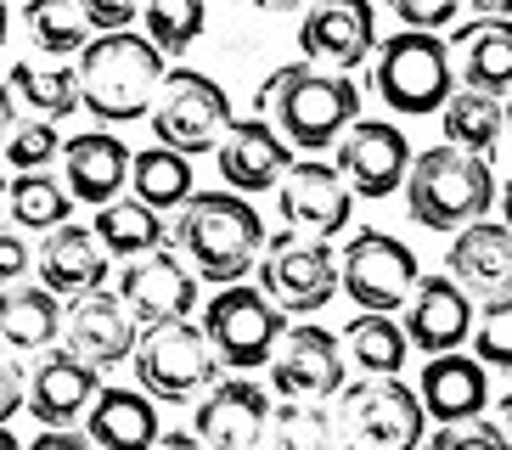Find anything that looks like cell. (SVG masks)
Returning a JSON list of instances; mask_svg holds the SVG:
<instances>
[{
  "mask_svg": "<svg viewBox=\"0 0 512 450\" xmlns=\"http://www.w3.org/2000/svg\"><path fill=\"white\" fill-rule=\"evenodd\" d=\"M169 248L192 265V276H203L214 287H231V282L254 276V259L265 248V220L237 192H192L175 209Z\"/></svg>",
  "mask_w": 512,
  "mask_h": 450,
  "instance_id": "obj_1",
  "label": "cell"
},
{
  "mask_svg": "<svg viewBox=\"0 0 512 450\" xmlns=\"http://www.w3.org/2000/svg\"><path fill=\"white\" fill-rule=\"evenodd\" d=\"M254 113L271 119V130L293 152H321L361 119V90H355L349 74H327V68H310V62H287V68H276L259 85Z\"/></svg>",
  "mask_w": 512,
  "mask_h": 450,
  "instance_id": "obj_2",
  "label": "cell"
},
{
  "mask_svg": "<svg viewBox=\"0 0 512 450\" xmlns=\"http://www.w3.org/2000/svg\"><path fill=\"white\" fill-rule=\"evenodd\" d=\"M164 85V51H152L147 34L113 29L85 40L79 51V107L96 124H130L152 107Z\"/></svg>",
  "mask_w": 512,
  "mask_h": 450,
  "instance_id": "obj_3",
  "label": "cell"
},
{
  "mask_svg": "<svg viewBox=\"0 0 512 450\" xmlns=\"http://www.w3.org/2000/svg\"><path fill=\"white\" fill-rule=\"evenodd\" d=\"M406 209L428 231H462L467 220H484L501 197L490 158H473L462 147H428L406 169Z\"/></svg>",
  "mask_w": 512,
  "mask_h": 450,
  "instance_id": "obj_4",
  "label": "cell"
},
{
  "mask_svg": "<svg viewBox=\"0 0 512 450\" xmlns=\"http://www.w3.org/2000/svg\"><path fill=\"white\" fill-rule=\"evenodd\" d=\"M332 434L344 439V450H417L428 417L417 389H406L400 377H361L332 394Z\"/></svg>",
  "mask_w": 512,
  "mask_h": 450,
  "instance_id": "obj_5",
  "label": "cell"
},
{
  "mask_svg": "<svg viewBox=\"0 0 512 450\" xmlns=\"http://www.w3.org/2000/svg\"><path fill=\"white\" fill-rule=\"evenodd\" d=\"M372 90L400 119H428V113H439L445 96L456 90L451 57H445L439 34L394 29L389 40H377L372 45Z\"/></svg>",
  "mask_w": 512,
  "mask_h": 450,
  "instance_id": "obj_6",
  "label": "cell"
},
{
  "mask_svg": "<svg viewBox=\"0 0 512 450\" xmlns=\"http://www.w3.org/2000/svg\"><path fill=\"white\" fill-rule=\"evenodd\" d=\"M152 135L164 152H181V158H203V152L220 147V135L231 130V90L214 74H197V68H164V85L147 107Z\"/></svg>",
  "mask_w": 512,
  "mask_h": 450,
  "instance_id": "obj_7",
  "label": "cell"
},
{
  "mask_svg": "<svg viewBox=\"0 0 512 450\" xmlns=\"http://www.w3.org/2000/svg\"><path fill=\"white\" fill-rule=\"evenodd\" d=\"M130 366H136L141 394H152L158 405H186L220 377V360H214V349H209V338H203L197 321L141 327L136 349H130Z\"/></svg>",
  "mask_w": 512,
  "mask_h": 450,
  "instance_id": "obj_8",
  "label": "cell"
},
{
  "mask_svg": "<svg viewBox=\"0 0 512 450\" xmlns=\"http://www.w3.org/2000/svg\"><path fill=\"white\" fill-rule=\"evenodd\" d=\"M254 270H259V293L282 315H316L338 293V254L321 237L265 231V248H259Z\"/></svg>",
  "mask_w": 512,
  "mask_h": 450,
  "instance_id": "obj_9",
  "label": "cell"
},
{
  "mask_svg": "<svg viewBox=\"0 0 512 450\" xmlns=\"http://www.w3.org/2000/svg\"><path fill=\"white\" fill-rule=\"evenodd\" d=\"M282 327H287V315L248 282L220 287L209 299V310H203V338H209L214 360L226 372H259L271 360Z\"/></svg>",
  "mask_w": 512,
  "mask_h": 450,
  "instance_id": "obj_10",
  "label": "cell"
},
{
  "mask_svg": "<svg viewBox=\"0 0 512 450\" xmlns=\"http://www.w3.org/2000/svg\"><path fill=\"white\" fill-rule=\"evenodd\" d=\"M417 276H422L417 254H411L400 237H389V231L361 225V231H349L344 248H338V287H344L361 310L394 315L400 304L411 299Z\"/></svg>",
  "mask_w": 512,
  "mask_h": 450,
  "instance_id": "obj_11",
  "label": "cell"
},
{
  "mask_svg": "<svg viewBox=\"0 0 512 450\" xmlns=\"http://www.w3.org/2000/svg\"><path fill=\"white\" fill-rule=\"evenodd\" d=\"M299 45L310 68L355 74L361 62H372V45H377L372 0H310V12L299 23Z\"/></svg>",
  "mask_w": 512,
  "mask_h": 450,
  "instance_id": "obj_12",
  "label": "cell"
},
{
  "mask_svg": "<svg viewBox=\"0 0 512 450\" xmlns=\"http://www.w3.org/2000/svg\"><path fill=\"white\" fill-rule=\"evenodd\" d=\"M332 147H338L332 169L349 186V197H394V186L411 169V141L389 119H355Z\"/></svg>",
  "mask_w": 512,
  "mask_h": 450,
  "instance_id": "obj_13",
  "label": "cell"
},
{
  "mask_svg": "<svg viewBox=\"0 0 512 450\" xmlns=\"http://www.w3.org/2000/svg\"><path fill=\"white\" fill-rule=\"evenodd\" d=\"M265 366H271V389L282 400H332V394L344 389V349L316 321L282 327V338H276Z\"/></svg>",
  "mask_w": 512,
  "mask_h": 450,
  "instance_id": "obj_14",
  "label": "cell"
},
{
  "mask_svg": "<svg viewBox=\"0 0 512 450\" xmlns=\"http://www.w3.org/2000/svg\"><path fill=\"white\" fill-rule=\"evenodd\" d=\"M119 304L130 310L136 327H158V321H186L197 304V276L175 248H152L141 259H124L119 276Z\"/></svg>",
  "mask_w": 512,
  "mask_h": 450,
  "instance_id": "obj_15",
  "label": "cell"
},
{
  "mask_svg": "<svg viewBox=\"0 0 512 450\" xmlns=\"http://www.w3.org/2000/svg\"><path fill=\"white\" fill-rule=\"evenodd\" d=\"M265 417H271V394L259 389L248 372L214 377L209 389L197 394L192 434H197V445H203V450H259Z\"/></svg>",
  "mask_w": 512,
  "mask_h": 450,
  "instance_id": "obj_16",
  "label": "cell"
},
{
  "mask_svg": "<svg viewBox=\"0 0 512 450\" xmlns=\"http://www.w3.org/2000/svg\"><path fill=\"white\" fill-rule=\"evenodd\" d=\"M282 186V220L287 231H299V237H344L349 231V209H355V197L349 186L338 180V169L321 164V158H293L287 175L276 180Z\"/></svg>",
  "mask_w": 512,
  "mask_h": 450,
  "instance_id": "obj_17",
  "label": "cell"
},
{
  "mask_svg": "<svg viewBox=\"0 0 512 450\" xmlns=\"http://www.w3.org/2000/svg\"><path fill=\"white\" fill-rule=\"evenodd\" d=\"M136 321H130V310L119 304V293H107V287H96V293H74V299L62 304V349L74 360H85V366H119V360H130V349H136Z\"/></svg>",
  "mask_w": 512,
  "mask_h": 450,
  "instance_id": "obj_18",
  "label": "cell"
},
{
  "mask_svg": "<svg viewBox=\"0 0 512 450\" xmlns=\"http://www.w3.org/2000/svg\"><path fill=\"white\" fill-rule=\"evenodd\" d=\"M214 164H220L226 192L254 197V192H271L276 180L287 175V164H293V147H287L282 135L271 130V119L248 113V119H231V130L220 135Z\"/></svg>",
  "mask_w": 512,
  "mask_h": 450,
  "instance_id": "obj_19",
  "label": "cell"
},
{
  "mask_svg": "<svg viewBox=\"0 0 512 450\" xmlns=\"http://www.w3.org/2000/svg\"><path fill=\"white\" fill-rule=\"evenodd\" d=\"M96 389H102V372L74 360L68 349H46L34 360V372L23 377V411L46 422V428H79L85 411H91Z\"/></svg>",
  "mask_w": 512,
  "mask_h": 450,
  "instance_id": "obj_20",
  "label": "cell"
},
{
  "mask_svg": "<svg viewBox=\"0 0 512 450\" xmlns=\"http://www.w3.org/2000/svg\"><path fill=\"white\" fill-rule=\"evenodd\" d=\"M406 344L422 355H445V349H462L467 332H473V299L445 276V270H428L417 276L406 299Z\"/></svg>",
  "mask_w": 512,
  "mask_h": 450,
  "instance_id": "obj_21",
  "label": "cell"
},
{
  "mask_svg": "<svg viewBox=\"0 0 512 450\" xmlns=\"http://www.w3.org/2000/svg\"><path fill=\"white\" fill-rule=\"evenodd\" d=\"M57 158H62V186H68L74 203H96L102 209V203H113L124 192V180H130V147L107 124H96L85 135H68Z\"/></svg>",
  "mask_w": 512,
  "mask_h": 450,
  "instance_id": "obj_22",
  "label": "cell"
},
{
  "mask_svg": "<svg viewBox=\"0 0 512 450\" xmlns=\"http://www.w3.org/2000/svg\"><path fill=\"white\" fill-rule=\"evenodd\" d=\"M445 57H451V79H462V90L507 102V85H512V23L507 17L462 23L451 34V45H445Z\"/></svg>",
  "mask_w": 512,
  "mask_h": 450,
  "instance_id": "obj_23",
  "label": "cell"
},
{
  "mask_svg": "<svg viewBox=\"0 0 512 450\" xmlns=\"http://www.w3.org/2000/svg\"><path fill=\"white\" fill-rule=\"evenodd\" d=\"M445 276L462 287L467 299H496L512 282V231L501 220H467L451 237Z\"/></svg>",
  "mask_w": 512,
  "mask_h": 450,
  "instance_id": "obj_24",
  "label": "cell"
},
{
  "mask_svg": "<svg viewBox=\"0 0 512 450\" xmlns=\"http://www.w3.org/2000/svg\"><path fill=\"white\" fill-rule=\"evenodd\" d=\"M417 405L422 417H434L439 428L445 422H473L484 417L490 405V383H484V366L462 349H445V355H428L422 366V383H417Z\"/></svg>",
  "mask_w": 512,
  "mask_h": 450,
  "instance_id": "obj_25",
  "label": "cell"
},
{
  "mask_svg": "<svg viewBox=\"0 0 512 450\" xmlns=\"http://www.w3.org/2000/svg\"><path fill=\"white\" fill-rule=\"evenodd\" d=\"M40 287L57 293V299H74V293H96L107 282L113 259L102 254V242L91 237V225H51L40 237Z\"/></svg>",
  "mask_w": 512,
  "mask_h": 450,
  "instance_id": "obj_26",
  "label": "cell"
},
{
  "mask_svg": "<svg viewBox=\"0 0 512 450\" xmlns=\"http://www.w3.org/2000/svg\"><path fill=\"white\" fill-rule=\"evenodd\" d=\"M79 434L96 450H152V439L164 434L158 428V400L141 389H96Z\"/></svg>",
  "mask_w": 512,
  "mask_h": 450,
  "instance_id": "obj_27",
  "label": "cell"
},
{
  "mask_svg": "<svg viewBox=\"0 0 512 450\" xmlns=\"http://www.w3.org/2000/svg\"><path fill=\"white\" fill-rule=\"evenodd\" d=\"M62 332V299L34 282L0 287V349L6 355H34L51 349Z\"/></svg>",
  "mask_w": 512,
  "mask_h": 450,
  "instance_id": "obj_28",
  "label": "cell"
},
{
  "mask_svg": "<svg viewBox=\"0 0 512 450\" xmlns=\"http://www.w3.org/2000/svg\"><path fill=\"white\" fill-rule=\"evenodd\" d=\"M445 147H462L473 158H496L501 152V135H507V102L496 96H479V90H451L445 107Z\"/></svg>",
  "mask_w": 512,
  "mask_h": 450,
  "instance_id": "obj_29",
  "label": "cell"
},
{
  "mask_svg": "<svg viewBox=\"0 0 512 450\" xmlns=\"http://www.w3.org/2000/svg\"><path fill=\"white\" fill-rule=\"evenodd\" d=\"M91 237L102 242L107 259H141V254H152V248H164L169 231H164V214H152L147 203H136V197H113V203L96 209Z\"/></svg>",
  "mask_w": 512,
  "mask_h": 450,
  "instance_id": "obj_30",
  "label": "cell"
},
{
  "mask_svg": "<svg viewBox=\"0 0 512 450\" xmlns=\"http://www.w3.org/2000/svg\"><path fill=\"white\" fill-rule=\"evenodd\" d=\"M192 192H197L192 186V158L164 152V147L130 152V197L147 203L152 214H175Z\"/></svg>",
  "mask_w": 512,
  "mask_h": 450,
  "instance_id": "obj_31",
  "label": "cell"
},
{
  "mask_svg": "<svg viewBox=\"0 0 512 450\" xmlns=\"http://www.w3.org/2000/svg\"><path fill=\"white\" fill-rule=\"evenodd\" d=\"M338 349H349V360L361 366V377H400V366H406V355H411L400 321H394V315H377V310L355 315L344 327V344Z\"/></svg>",
  "mask_w": 512,
  "mask_h": 450,
  "instance_id": "obj_32",
  "label": "cell"
},
{
  "mask_svg": "<svg viewBox=\"0 0 512 450\" xmlns=\"http://www.w3.org/2000/svg\"><path fill=\"white\" fill-rule=\"evenodd\" d=\"M6 214H12L23 231H40V237H46L51 225H68L74 197H68L62 175H51V169H29V175L6 180Z\"/></svg>",
  "mask_w": 512,
  "mask_h": 450,
  "instance_id": "obj_33",
  "label": "cell"
},
{
  "mask_svg": "<svg viewBox=\"0 0 512 450\" xmlns=\"http://www.w3.org/2000/svg\"><path fill=\"white\" fill-rule=\"evenodd\" d=\"M12 96H23L29 102V113L34 119H51V124H62V119H74L79 113V74L74 68H51V62H17L12 68Z\"/></svg>",
  "mask_w": 512,
  "mask_h": 450,
  "instance_id": "obj_34",
  "label": "cell"
},
{
  "mask_svg": "<svg viewBox=\"0 0 512 450\" xmlns=\"http://www.w3.org/2000/svg\"><path fill=\"white\" fill-rule=\"evenodd\" d=\"M141 23H147L152 51L181 57V51H192V45L203 40L209 6H203V0H141Z\"/></svg>",
  "mask_w": 512,
  "mask_h": 450,
  "instance_id": "obj_35",
  "label": "cell"
},
{
  "mask_svg": "<svg viewBox=\"0 0 512 450\" xmlns=\"http://www.w3.org/2000/svg\"><path fill=\"white\" fill-rule=\"evenodd\" d=\"M265 434H271V450H332V411L321 400H287L271 405L265 417Z\"/></svg>",
  "mask_w": 512,
  "mask_h": 450,
  "instance_id": "obj_36",
  "label": "cell"
},
{
  "mask_svg": "<svg viewBox=\"0 0 512 450\" xmlns=\"http://www.w3.org/2000/svg\"><path fill=\"white\" fill-rule=\"evenodd\" d=\"M23 29H29L34 45L51 51V57H74V51H85V40H91L85 17H79V0H23Z\"/></svg>",
  "mask_w": 512,
  "mask_h": 450,
  "instance_id": "obj_37",
  "label": "cell"
},
{
  "mask_svg": "<svg viewBox=\"0 0 512 450\" xmlns=\"http://www.w3.org/2000/svg\"><path fill=\"white\" fill-rule=\"evenodd\" d=\"M57 152H62V135L51 119H17L12 135H6V164L17 169V175H29V169H51L57 164Z\"/></svg>",
  "mask_w": 512,
  "mask_h": 450,
  "instance_id": "obj_38",
  "label": "cell"
},
{
  "mask_svg": "<svg viewBox=\"0 0 512 450\" xmlns=\"http://www.w3.org/2000/svg\"><path fill=\"white\" fill-rule=\"evenodd\" d=\"M467 338H473V349H479L473 360H484V366L507 372V366H512V299H507V293L484 299V321L467 332Z\"/></svg>",
  "mask_w": 512,
  "mask_h": 450,
  "instance_id": "obj_39",
  "label": "cell"
},
{
  "mask_svg": "<svg viewBox=\"0 0 512 450\" xmlns=\"http://www.w3.org/2000/svg\"><path fill=\"white\" fill-rule=\"evenodd\" d=\"M417 450H507V428L501 422H445L439 434H422Z\"/></svg>",
  "mask_w": 512,
  "mask_h": 450,
  "instance_id": "obj_40",
  "label": "cell"
},
{
  "mask_svg": "<svg viewBox=\"0 0 512 450\" xmlns=\"http://www.w3.org/2000/svg\"><path fill=\"white\" fill-rule=\"evenodd\" d=\"M389 12L406 23V29H422V34H439L451 29L456 12H462V0H389Z\"/></svg>",
  "mask_w": 512,
  "mask_h": 450,
  "instance_id": "obj_41",
  "label": "cell"
},
{
  "mask_svg": "<svg viewBox=\"0 0 512 450\" xmlns=\"http://www.w3.org/2000/svg\"><path fill=\"white\" fill-rule=\"evenodd\" d=\"M79 17H85V29L113 34V29H130L141 17V0H79Z\"/></svg>",
  "mask_w": 512,
  "mask_h": 450,
  "instance_id": "obj_42",
  "label": "cell"
},
{
  "mask_svg": "<svg viewBox=\"0 0 512 450\" xmlns=\"http://www.w3.org/2000/svg\"><path fill=\"white\" fill-rule=\"evenodd\" d=\"M29 270H34L29 237H23V231H12V225H0V287H17Z\"/></svg>",
  "mask_w": 512,
  "mask_h": 450,
  "instance_id": "obj_43",
  "label": "cell"
},
{
  "mask_svg": "<svg viewBox=\"0 0 512 450\" xmlns=\"http://www.w3.org/2000/svg\"><path fill=\"white\" fill-rule=\"evenodd\" d=\"M17 411H23V366L0 349V428H6Z\"/></svg>",
  "mask_w": 512,
  "mask_h": 450,
  "instance_id": "obj_44",
  "label": "cell"
},
{
  "mask_svg": "<svg viewBox=\"0 0 512 450\" xmlns=\"http://www.w3.org/2000/svg\"><path fill=\"white\" fill-rule=\"evenodd\" d=\"M29 450H96V445L79 434V428H46V434L34 439Z\"/></svg>",
  "mask_w": 512,
  "mask_h": 450,
  "instance_id": "obj_45",
  "label": "cell"
},
{
  "mask_svg": "<svg viewBox=\"0 0 512 450\" xmlns=\"http://www.w3.org/2000/svg\"><path fill=\"white\" fill-rule=\"evenodd\" d=\"M12 124H17V96H12V85H0V147H6Z\"/></svg>",
  "mask_w": 512,
  "mask_h": 450,
  "instance_id": "obj_46",
  "label": "cell"
},
{
  "mask_svg": "<svg viewBox=\"0 0 512 450\" xmlns=\"http://www.w3.org/2000/svg\"><path fill=\"white\" fill-rule=\"evenodd\" d=\"M152 450H203V445H197V434H158Z\"/></svg>",
  "mask_w": 512,
  "mask_h": 450,
  "instance_id": "obj_47",
  "label": "cell"
},
{
  "mask_svg": "<svg viewBox=\"0 0 512 450\" xmlns=\"http://www.w3.org/2000/svg\"><path fill=\"white\" fill-rule=\"evenodd\" d=\"M462 6H473L479 17H507V6H512V0H462Z\"/></svg>",
  "mask_w": 512,
  "mask_h": 450,
  "instance_id": "obj_48",
  "label": "cell"
},
{
  "mask_svg": "<svg viewBox=\"0 0 512 450\" xmlns=\"http://www.w3.org/2000/svg\"><path fill=\"white\" fill-rule=\"evenodd\" d=\"M254 6H265V12H293V6H304V0H254Z\"/></svg>",
  "mask_w": 512,
  "mask_h": 450,
  "instance_id": "obj_49",
  "label": "cell"
},
{
  "mask_svg": "<svg viewBox=\"0 0 512 450\" xmlns=\"http://www.w3.org/2000/svg\"><path fill=\"white\" fill-rule=\"evenodd\" d=\"M6 29H12V12H6V0H0V45H6Z\"/></svg>",
  "mask_w": 512,
  "mask_h": 450,
  "instance_id": "obj_50",
  "label": "cell"
},
{
  "mask_svg": "<svg viewBox=\"0 0 512 450\" xmlns=\"http://www.w3.org/2000/svg\"><path fill=\"white\" fill-rule=\"evenodd\" d=\"M0 450H23V445H17V439L6 434V428H0Z\"/></svg>",
  "mask_w": 512,
  "mask_h": 450,
  "instance_id": "obj_51",
  "label": "cell"
},
{
  "mask_svg": "<svg viewBox=\"0 0 512 450\" xmlns=\"http://www.w3.org/2000/svg\"><path fill=\"white\" fill-rule=\"evenodd\" d=\"M0 209H6V175H0Z\"/></svg>",
  "mask_w": 512,
  "mask_h": 450,
  "instance_id": "obj_52",
  "label": "cell"
}]
</instances>
